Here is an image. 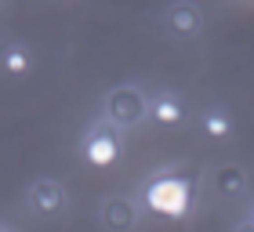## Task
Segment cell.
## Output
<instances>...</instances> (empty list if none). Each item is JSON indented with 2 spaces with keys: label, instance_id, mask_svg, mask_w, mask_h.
<instances>
[{
  "label": "cell",
  "instance_id": "1",
  "mask_svg": "<svg viewBox=\"0 0 254 232\" xmlns=\"http://www.w3.org/2000/svg\"><path fill=\"white\" fill-rule=\"evenodd\" d=\"M145 203H149V211H156V214H164V218H182L189 211V203H192V192H189V181H182V178H153L145 185Z\"/></svg>",
  "mask_w": 254,
  "mask_h": 232
},
{
  "label": "cell",
  "instance_id": "2",
  "mask_svg": "<svg viewBox=\"0 0 254 232\" xmlns=\"http://www.w3.org/2000/svg\"><path fill=\"white\" fill-rule=\"evenodd\" d=\"M149 116V102L138 87L124 84V87H113L106 95V123H113L117 131L124 127H138Z\"/></svg>",
  "mask_w": 254,
  "mask_h": 232
},
{
  "label": "cell",
  "instance_id": "3",
  "mask_svg": "<svg viewBox=\"0 0 254 232\" xmlns=\"http://www.w3.org/2000/svg\"><path fill=\"white\" fill-rule=\"evenodd\" d=\"M84 164L87 167H95V171H106V167H113L120 160V153H124V145H120V131L113 123H95L91 131L84 134Z\"/></svg>",
  "mask_w": 254,
  "mask_h": 232
},
{
  "label": "cell",
  "instance_id": "4",
  "mask_svg": "<svg viewBox=\"0 0 254 232\" xmlns=\"http://www.w3.org/2000/svg\"><path fill=\"white\" fill-rule=\"evenodd\" d=\"M26 200H29V211L40 214V218H59V214H65V207H69L65 185L55 181V178H37L29 185Z\"/></svg>",
  "mask_w": 254,
  "mask_h": 232
},
{
  "label": "cell",
  "instance_id": "5",
  "mask_svg": "<svg viewBox=\"0 0 254 232\" xmlns=\"http://www.w3.org/2000/svg\"><path fill=\"white\" fill-rule=\"evenodd\" d=\"M138 222V207L127 196H109L102 203V229L106 232H131Z\"/></svg>",
  "mask_w": 254,
  "mask_h": 232
},
{
  "label": "cell",
  "instance_id": "6",
  "mask_svg": "<svg viewBox=\"0 0 254 232\" xmlns=\"http://www.w3.org/2000/svg\"><path fill=\"white\" fill-rule=\"evenodd\" d=\"M149 120L160 127H178L186 120V102H182L175 91H156L149 98Z\"/></svg>",
  "mask_w": 254,
  "mask_h": 232
},
{
  "label": "cell",
  "instance_id": "7",
  "mask_svg": "<svg viewBox=\"0 0 254 232\" xmlns=\"http://www.w3.org/2000/svg\"><path fill=\"white\" fill-rule=\"evenodd\" d=\"M164 22H167V29L175 33V37L189 40V37H196V33L203 29V11L196 4H175V7H167Z\"/></svg>",
  "mask_w": 254,
  "mask_h": 232
},
{
  "label": "cell",
  "instance_id": "8",
  "mask_svg": "<svg viewBox=\"0 0 254 232\" xmlns=\"http://www.w3.org/2000/svg\"><path fill=\"white\" fill-rule=\"evenodd\" d=\"M214 189L225 196V200H236V196L247 192V174L240 164H222L214 171Z\"/></svg>",
  "mask_w": 254,
  "mask_h": 232
},
{
  "label": "cell",
  "instance_id": "9",
  "mask_svg": "<svg viewBox=\"0 0 254 232\" xmlns=\"http://www.w3.org/2000/svg\"><path fill=\"white\" fill-rule=\"evenodd\" d=\"M200 131H203V138H211V142H225V138H233V131H236L233 113H225V109H207V113L200 116Z\"/></svg>",
  "mask_w": 254,
  "mask_h": 232
},
{
  "label": "cell",
  "instance_id": "10",
  "mask_svg": "<svg viewBox=\"0 0 254 232\" xmlns=\"http://www.w3.org/2000/svg\"><path fill=\"white\" fill-rule=\"evenodd\" d=\"M4 69H7V73H15V76L29 73V69H33L29 48H22V44H7V48H4Z\"/></svg>",
  "mask_w": 254,
  "mask_h": 232
},
{
  "label": "cell",
  "instance_id": "11",
  "mask_svg": "<svg viewBox=\"0 0 254 232\" xmlns=\"http://www.w3.org/2000/svg\"><path fill=\"white\" fill-rule=\"evenodd\" d=\"M233 232H254V222H251V218H244V222H240Z\"/></svg>",
  "mask_w": 254,
  "mask_h": 232
},
{
  "label": "cell",
  "instance_id": "12",
  "mask_svg": "<svg viewBox=\"0 0 254 232\" xmlns=\"http://www.w3.org/2000/svg\"><path fill=\"white\" fill-rule=\"evenodd\" d=\"M0 232H11V229H0Z\"/></svg>",
  "mask_w": 254,
  "mask_h": 232
},
{
  "label": "cell",
  "instance_id": "13",
  "mask_svg": "<svg viewBox=\"0 0 254 232\" xmlns=\"http://www.w3.org/2000/svg\"><path fill=\"white\" fill-rule=\"evenodd\" d=\"M251 222H254V211H251Z\"/></svg>",
  "mask_w": 254,
  "mask_h": 232
}]
</instances>
